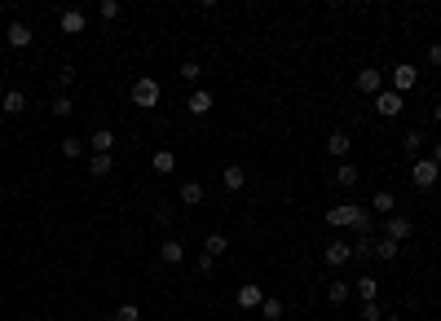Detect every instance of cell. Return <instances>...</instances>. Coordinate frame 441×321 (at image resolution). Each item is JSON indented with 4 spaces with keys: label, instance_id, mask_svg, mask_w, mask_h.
Masks as SVG:
<instances>
[{
    "label": "cell",
    "instance_id": "obj_14",
    "mask_svg": "<svg viewBox=\"0 0 441 321\" xmlns=\"http://www.w3.org/2000/svg\"><path fill=\"white\" fill-rule=\"evenodd\" d=\"M221 185L230 189V194H238V189L247 185V172L238 168V163H225V168H221Z\"/></svg>",
    "mask_w": 441,
    "mask_h": 321
},
{
    "label": "cell",
    "instance_id": "obj_40",
    "mask_svg": "<svg viewBox=\"0 0 441 321\" xmlns=\"http://www.w3.org/2000/svg\"><path fill=\"white\" fill-rule=\"evenodd\" d=\"M433 163H441V141H437V146H433Z\"/></svg>",
    "mask_w": 441,
    "mask_h": 321
},
{
    "label": "cell",
    "instance_id": "obj_44",
    "mask_svg": "<svg viewBox=\"0 0 441 321\" xmlns=\"http://www.w3.org/2000/svg\"><path fill=\"white\" fill-rule=\"evenodd\" d=\"M102 321H115V317H102Z\"/></svg>",
    "mask_w": 441,
    "mask_h": 321
},
{
    "label": "cell",
    "instance_id": "obj_38",
    "mask_svg": "<svg viewBox=\"0 0 441 321\" xmlns=\"http://www.w3.org/2000/svg\"><path fill=\"white\" fill-rule=\"evenodd\" d=\"M71 79H75V66H71V62H66L62 70H57V84H71Z\"/></svg>",
    "mask_w": 441,
    "mask_h": 321
},
{
    "label": "cell",
    "instance_id": "obj_4",
    "mask_svg": "<svg viewBox=\"0 0 441 321\" xmlns=\"http://www.w3.org/2000/svg\"><path fill=\"white\" fill-rule=\"evenodd\" d=\"M323 260H327V269H344V264L353 260V246L344 242V237H331L327 251H323Z\"/></svg>",
    "mask_w": 441,
    "mask_h": 321
},
{
    "label": "cell",
    "instance_id": "obj_17",
    "mask_svg": "<svg viewBox=\"0 0 441 321\" xmlns=\"http://www.w3.org/2000/svg\"><path fill=\"white\" fill-rule=\"evenodd\" d=\"M0 110H5V115H22V110H27V93L9 88L5 97H0Z\"/></svg>",
    "mask_w": 441,
    "mask_h": 321
},
{
    "label": "cell",
    "instance_id": "obj_28",
    "mask_svg": "<svg viewBox=\"0 0 441 321\" xmlns=\"http://www.w3.org/2000/svg\"><path fill=\"white\" fill-rule=\"evenodd\" d=\"M357 176H362V172H357L353 163H340V168H336V185H344V189H353V185H357Z\"/></svg>",
    "mask_w": 441,
    "mask_h": 321
},
{
    "label": "cell",
    "instance_id": "obj_34",
    "mask_svg": "<svg viewBox=\"0 0 441 321\" xmlns=\"http://www.w3.org/2000/svg\"><path fill=\"white\" fill-rule=\"evenodd\" d=\"M195 273H199V278H212V273H217V260H212V255H199V260H195Z\"/></svg>",
    "mask_w": 441,
    "mask_h": 321
},
{
    "label": "cell",
    "instance_id": "obj_24",
    "mask_svg": "<svg viewBox=\"0 0 441 321\" xmlns=\"http://www.w3.org/2000/svg\"><path fill=\"white\" fill-rule=\"evenodd\" d=\"M353 291H357V300H362V304H371L375 295H379V282H375V278H357Z\"/></svg>",
    "mask_w": 441,
    "mask_h": 321
},
{
    "label": "cell",
    "instance_id": "obj_35",
    "mask_svg": "<svg viewBox=\"0 0 441 321\" xmlns=\"http://www.w3.org/2000/svg\"><path fill=\"white\" fill-rule=\"evenodd\" d=\"M362 321H384V313H379V304H362Z\"/></svg>",
    "mask_w": 441,
    "mask_h": 321
},
{
    "label": "cell",
    "instance_id": "obj_5",
    "mask_svg": "<svg viewBox=\"0 0 441 321\" xmlns=\"http://www.w3.org/2000/svg\"><path fill=\"white\" fill-rule=\"evenodd\" d=\"M234 304L243 308V313H256V308L265 304V291H260L256 282H243V286H238V295H234Z\"/></svg>",
    "mask_w": 441,
    "mask_h": 321
},
{
    "label": "cell",
    "instance_id": "obj_36",
    "mask_svg": "<svg viewBox=\"0 0 441 321\" xmlns=\"http://www.w3.org/2000/svg\"><path fill=\"white\" fill-rule=\"evenodd\" d=\"M154 224H163V229H168V224H172V211L168 207H154V216H150Z\"/></svg>",
    "mask_w": 441,
    "mask_h": 321
},
{
    "label": "cell",
    "instance_id": "obj_31",
    "mask_svg": "<svg viewBox=\"0 0 441 321\" xmlns=\"http://www.w3.org/2000/svg\"><path fill=\"white\" fill-rule=\"evenodd\" d=\"M327 300H331V304H344V300H349V282H331V286H327Z\"/></svg>",
    "mask_w": 441,
    "mask_h": 321
},
{
    "label": "cell",
    "instance_id": "obj_15",
    "mask_svg": "<svg viewBox=\"0 0 441 321\" xmlns=\"http://www.w3.org/2000/svg\"><path fill=\"white\" fill-rule=\"evenodd\" d=\"M212 101H217V97H212V93L195 88V93H190V97H186V110H190V115H208V110H212Z\"/></svg>",
    "mask_w": 441,
    "mask_h": 321
},
{
    "label": "cell",
    "instance_id": "obj_10",
    "mask_svg": "<svg viewBox=\"0 0 441 321\" xmlns=\"http://www.w3.org/2000/svg\"><path fill=\"white\" fill-rule=\"evenodd\" d=\"M159 260H163V264H186V242H181V237H163V242H159Z\"/></svg>",
    "mask_w": 441,
    "mask_h": 321
},
{
    "label": "cell",
    "instance_id": "obj_13",
    "mask_svg": "<svg viewBox=\"0 0 441 321\" xmlns=\"http://www.w3.org/2000/svg\"><path fill=\"white\" fill-rule=\"evenodd\" d=\"M349 146H353V137L344 133V128L327 133V154H331V159H344V154H349Z\"/></svg>",
    "mask_w": 441,
    "mask_h": 321
},
{
    "label": "cell",
    "instance_id": "obj_23",
    "mask_svg": "<svg viewBox=\"0 0 441 321\" xmlns=\"http://www.w3.org/2000/svg\"><path fill=\"white\" fill-rule=\"evenodd\" d=\"M375 255V237L371 233H357V242H353V260H371Z\"/></svg>",
    "mask_w": 441,
    "mask_h": 321
},
{
    "label": "cell",
    "instance_id": "obj_42",
    "mask_svg": "<svg viewBox=\"0 0 441 321\" xmlns=\"http://www.w3.org/2000/svg\"><path fill=\"white\" fill-rule=\"evenodd\" d=\"M384 321H406V317H384Z\"/></svg>",
    "mask_w": 441,
    "mask_h": 321
},
{
    "label": "cell",
    "instance_id": "obj_30",
    "mask_svg": "<svg viewBox=\"0 0 441 321\" xmlns=\"http://www.w3.org/2000/svg\"><path fill=\"white\" fill-rule=\"evenodd\" d=\"M49 110H53L57 119H66L71 110H75V101H71V97H66V93H57V97H53V106H49Z\"/></svg>",
    "mask_w": 441,
    "mask_h": 321
},
{
    "label": "cell",
    "instance_id": "obj_7",
    "mask_svg": "<svg viewBox=\"0 0 441 321\" xmlns=\"http://www.w3.org/2000/svg\"><path fill=\"white\" fill-rule=\"evenodd\" d=\"M415 233V224H411V216H384V237H393V242H406V237Z\"/></svg>",
    "mask_w": 441,
    "mask_h": 321
},
{
    "label": "cell",
    "instance_id": "obj_6",
    "mask_svg": "<svg viewBox=\"0 0 441 321\" xmlns=\"http://www.w3.org/2000/svg\"><path fill=\"white\" fill-rule=\"evenodd\" d=\"M402 110H406V97H402V93H379L375 97V115L379 119H397Z\"/></svg>",
    "mask_w": 441,
    "mask_h": 321
},
{
    "label": "cell",
    "instance_id": "obj_22",
    "mask_svg": "<svg viewBox=\"0 0 441 321\" xmlns=\"http://www.w3.org/2000/svg\"><path fill=\"white\" fill-rule=\"evenodd\" d=\"M177 198H181L186 207H199V203H204V185H199V181H186V185H181V194H177Z\"/></svg>",
    "mask_w": 441,
    "mask_h": 321
},
{
    "label": "cell",
    "instance_id": "obj_3",
    "mask_svg": "<svg viewBox=\"0 0 441 321\" xmlns=\"http://www.w3.org/2000/svg\"><path fill=\"white\" fill-rule=\"evenodd\" d=\"M366 216V207H357V203H340V207H331L327 211V224L331 229H357V220Z\"/></svg>",
    "mask_w": 441,
    "mask_h": 321
},
{
    "label": "cell",
    "instance_id": "obj_33",
    "mask_svg": "<svg viewBox=\"0 0 441 321\" xmlns=\"http://www.w3.org/2000/svg\"><path fill=\"white\" fill-rule=\"evenodd\" d=\"M62 154H66V159H80V154H84V141H80V137H66V141H62Z\"/></svg>",
    "mask_w": 441,
    "mask_h": 321
},
{
    "label": "cell",
    "instance_id": "obj_20",
    "mask_svg": "<svg viewBox=\"0 0 441 321\" xmlns=\"http://www.w3.org/2000/svg\"><path fill=\"white\" fill-rule=\"evenodd\" d=\"M225 251H230V237H225V233H208V237H204V255L221 260Z\"/></svg>",
    "mask_w": 441,
    "mask_h": 321
},
{
    "label": "cell",
    "instance_id": "obj_16",
    "mask_svg": "<svg viewBox=\"0 0 441 321\" xmlns=\"http://www.w3.org/2000/svg\"><path fill=\"white\" fill-rule=\"evenodd\" d=\"M150 168L159 172V176H172V172H177V154H172V150H154V154H150Z\"/></svg>",
    "mask_w": 441,
    "mask_h": 321
},
{
    "label": "cell",
    "instance_id": "obj_19",
    "mask_svg": "<svg viewBox=\"0 0 441 321\" xmlns=\"http://www.w3.org/2000/svg\"><path fill=\"white\" fill-rule=\"evenodd\" d=\"M371 211H379V216H393V211H397V194H393V189H379V194L371 198Z\"/></svg>",
    "mask_w": 441,
    "mask_h": 321
},
{
    "label": "cell",
    "instance_id": "obj_37",
    "mask_svg": "<svg viewBox=\"0 0 441 321\" xmlns=\"http://www.w3.org/2000/svg\"><path fill=\"white\" fill-rule=\"evenodd\" d=\"M98 14H102V18H119V5H115V0H102Z\"/></svg>",
    "mask_w": 441,
    "mask_h": 321
},
{
    "label": "cell",
    "instance_id": "obj_12",
    "mask_svg": "<svg viewBox=\"0 0 441 321\" xmlns=\"http://www.w3.org/2000/svg\"><path fill=\"white\" fill-rule=\"evenodd\" d=\"M89 146H93V154H115V128H93Z\"/></svg>",
    "mask_w": 441,
    "mask_h": 321
},
{
    "label": "cell",
    "instance_id": "obj_39",
    "mask_svg": "<svg viewBox=\"0 0 441 321\" xmlns=\"http://www.w3.org/2000/svg\"><path fill=\"white\" fill-rule=\"evenodd\" d=\"M428 62L441 66V40H437V44H428Z\"/></svg>",
    "mask_w": 441,
    "mask_h": 321
},
{
    "label": "cell",
    "instance_id": "obj_41",
    "mask_svg": "<svg viewBox=\"0 0 441 321\" xmlns=\"http://www.w3.org/2000/svg\"><path fill=\"white\" fill-rule=\"evenodd\" d=\"M433 119H437V124H441V101H437V106H433Z\"/></svg>",
    "mask_w": 441,
    "mask_h": 321
},
{
    "label": "cell",
    "instance_id": "obj_9",
    "mask_svg": "<svg viewBox=\"0 0 441 321\" xmlns=\"http://www.w3.org/2000/svg\"><path fill=\"white\" fill-rule=\"evenodd\" d=\"M353 84H357V93H371V97H379V88H384V75H379L375 66H362Z\"/></svg>",
    "mask_w": 441,
    "mask_h": 321
},
{
    "label": "cell",
    "instance_id": "obj_45",
    "mask_svg": "<svg viewBox=\"0 0 441 321\" xmlns=\"http://www.w3.org/2000/svg\"><path fill=\"white\" fill-rule=\"evenodd\" d=\"M0 14H5V5H0Z\"/></svg>",
    "mask_w": 441,
    "mask_h": 321
},
{
    "label": "cell",
    "instance_id": "obj_18",
    "mask_svg": "<svg viewBox=\"0 0 441 321\" xmlns=\"http://www.w3.org/2000/svg\"><path fill=\"white\" fill-rule=\"evenodd\" d=\"M89 176H111V168H115V154H89Z\"/></svg>",
    "mask_w": 441,
    "mask_h": 321
},
{
    "label": "cell",
    "instance_id": "obj_32",
    "mask_svg": "<svg viewBox=\"0 0 441 321\" xmlns=\"http://www.w3.org/2000/svg\"><path fill=\"white\" fill-rule=\"evenodd\" d=\"M115 321H141V308L137 304H119L115 308Z\"/></svg>",
    "mask_w": 441,
    "mask_h": 321
},
{
    "label": "cell",
    "instance_id": "obj_2",
    "mask_svg": "<svg viewBox=\"0 0 441 321\" xmlns=\"http://www.w3.org/2000/svg\"><path fill=\"white\" fill-rule=\"evenodd\" d=\"M437 176H441V163H433V154L411 163V185H415V189H433Z\"/></svg>",
    "mask_w": 441,
    "mask_h": 321
},
{
    "label": "cell",
    "instance_id": "obj_27",
    "mask_svg": "<svg viewBox=\"0 0 441 321\" xmlns=\"http://www.w3.org/2000/svg\"><path fill=\"white\" fill-rule=\"evenodd\" d=\"M282 313H287V304H282V300H269V295H265V304H260V317H265V321H282Z\"/></svg>",
    "mask_w": 441,
    "mask_h": 321
},
{
    "label": "cell",
    "instance_id": "obj_11",
    "mask_svg": "<svg viewBox=\"0 0 441 321\" xmlns=\"http://www.w3.org/2000/svg\"><path fill=\"white\" fill-rule=\"evenodd\" d=\"M57 27H62V35H80L89 27V18L80 14V9H62V18H57Z\"/></svg>",
    "mask_w": 441,
    "mask_h": 321
},
{
    "label": "cell",
    "instance_id": "obj_8",
    "mask_svg": "<svg viewBox=\"0 0 441 321\" xmlns=\"http://www.w3.org/2000/svg\"><path fill=\"white\" fill-rule=\"evenodd\" d=\"M415 79H420V70H415V66H406V62L393 66V93H402V97H406V93L415 88Z\"/></svg>",
    "mask_w": 441,
    "mask_h": 321
},
{
    "label": "cell",
    "instance_id": "obj_21",
    "mask_svg": "<svg viewBox=\"0 0 441 321\" xmlns=\"http://www.w3.org/2000/svg\"><path fill=\"white\" fill-rule=\"evenodd\" d=\"M31 27H27V22H9V44H14V49H27V44H31Z\"/></svg>",
    "mask_w": 441,
    "mask_h": 321
},
{
    "label": "cell",
    "instance_id": "obj_1",
    "mask_svg": "<svg viewBox=\"0 0 441 321\" xmlns=\"http://www.w3.org/2000/svg\"><path fill=\"white\" fill-rule=\"evenodd\" d=\"M128 97H133V106H141V110H154V106H159V97H163V88H159V79L141 75L137 84H133V93H128Z\"/></svg>",
    "mask_w": 441,
    "mask_h": 321
},
{
    "label": "cell",
    "instance_id": "obj_26",
    "mask_svg": "<svg viewBox=\"0 0 441 321\" xmlns=\"http://www.w3.org/2000/svg\"><path fill=\"white\" fill-rule=\"evenodd\" d=\"M402 150H406L411 159H420V150H424V133H420V128H411V133L402 137Z\"/></svg>",
    "mask_w": 441,
    "mask_h": 321
},
{
    "label": "cell",
    "instance_id": "obj_29",
    "mask_svg": "<svg viewBox=\"0 0 441 321\" xmlns=\"http://www.w3.org/2000/svg\"><path fill=\"white\" fill-rule=\"evenodd\" d=\"M199 75H204V66L190 57V62H181V84H199Z\"/></svg>",
    "mask_w": 441,
    "mask_h": 321
},
{
    "label": "cell",
    "instance_id": "obj_25",
    "mask_svg": "<svg viewBox=\"0 0 441 321\" xmlns=\"http://www.w3.org/2000/svg\"><path fill=\"white\" fill-rule=\"evenodd\" d=\"M375 260L393 264V260H397V242H393V237H375Z\"/></svg>",
    "mask_w": 441,
    "mask_h": 321
},
{
    "label": "cell",
    "instance_id": "obj_43",
    "mask_svg": "<svg viewBox=\"0 0 441 321\" xmlns=\"http://www.w3.org/2000/svg\"><path fill=\"white\" fill-rule=\"evenodd\" d=\"M27 321H44V317H27Z\"/></svg>",
    "mask_w": 441,
    "mask_h": 321
}]
</instances>
